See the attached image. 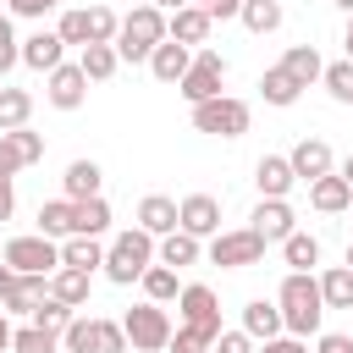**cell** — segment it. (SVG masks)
Listing matches in <instances>:
<instances>
[{"mask_svg":"<svg viewBox=\"0 0 353 353\" xmlns=\"http://www.w3.org/2000/svg\"><path fill=\"white\" fill-rule=\"evenodd\" d=\"M281 265L287 270H314L320 265V237L314 232H287L281 237Z\"/></svg>","mask_w":353,"mask_h":353,"instance_id":"obj_28","label":"cell"},{"mask_svg":"<svg viewBox=\"0 0 353 353\" xmlns=\"http://www.w3.org/2000/svg\"><path fill=\"white\" fill-rule=\"evenodd\" d=\"M210 353H254V336H248L243 325H237V331H226V325H221V336L210 342Z\"/></svg>","mask_w":353,"mask_h":353,"instance_id":"obj_44","label":"cell"},{"mask_svg":"<svg viewBox=\"0 0 353 353\" xmlns=\"http://www.w3.org/2000/svg\"><path fill=\"white\" fill-rule=\"evenodd\" d=\"M347 210H353V204H347Z\"/></svg>","mask_w":353,"mask_h":353,"instance_id":"obj_60","label":"cell"},{"mask_svg":"<svg viewBox=\"0 0 353 353\" xmlns=\"http://www.w3.org/2000/svg\"><path fill=\"white\" fill-rule=\"evenodd\" d=\"M210 28H215V17H210V11L199 6V0L165 17V39H176V44H188V50H199V44L210 39Z\"/></svg>","mask_w":353,"mask_h":353,"instance_id":"obj_15","label":"cell"},{"mask_svg":"<svg viewBox=\"0 0 353 353\" xmlns=\"http://www.w3.org/2000/svg\"><path fill=\"white\" fill-rule=\"evenodd\" d=\"M199 254H204V243H199V237H188L182 226H176V232H165V237H154V259H160V265H171V270L199 265Z\"/></svg>","mask_w":353,"mask_h":353,"instance_id":"obj_21","label":"cell"},{"mask_svg":"<svg viewBox=\"0 0 353 353\" xmlns=\"http://www.w3.org/2000/svg\"><path fill=\"white\" fill-rule=\"evenodd\" d=\"M28 116H33V94L28 88H0V132L28 127Z\"/></svg>","mask_w":353,"mask_h":353,"instance_id":"obj_38","label":"cell"},{"mask_svg":"<svg viewBox=\"0 0 353 353\" xmlns=\"http://www.w3.org/2000/svg\"><path fill=\"white\" fill-rule=\"evenodd\" d=\"M331 6H336V11H353V0H331Z\"/></svg>","mask_w":353,"mask_h":353,"instance_id":"obj_58","label":"cell"},{"mask_svg":"<svg viewBox=\"0 0 353 353\" xmlns=\"http://www.w3.org/2000/svg\"><path fill=\"white\" fill-rule=\"evenodd\" d=\"M243 331H248L254 342H265V336H276V331H281V309H276L270 298H254V303L243 309Z\"/></svg>","mask_w":353,"mask_h":353,"instance_id":"obj_33","label":"cell"},{"mask_svg":"<svg viewBox=\"0 0 353 353\" xmlns=\"http://www.w3.org/2000/svg\"><path fill=\"white\" fill-rule=\"evenodd\" d=\"M55 6H61V0H6V11H11V17H28V22H39V17L55 11Z\"/></svg>","mask_w":353,"mask_h":353,"instance_id":"obj_47","label":"cell"},{"mask_svg":"<svg viewBox=\"0 0 353 353\" xmlns=\"http://www.w3.org/2000/svg\"><path fill=\"white\" fill-rule=\"evenodd\" d=\"M248 226H254L265 243H281L287 232H298V215H292V204H287V199H259V204H254V215H248Z\"/></svg>","mask_w":353,"mask_h":353,"instance_id":"obj_16","label":"cell"},{"mask_svg":"<svg viewBox=\"0 0 353 353\" xmlns=\"http://www.w3.org/2000/svg\"><path fill=\"white\" fill-rule=\"evenodd\" d=\"M276 309H281V331H292V336H320L325 298H320L314 270H287V281H281V292H276Z\"/></svg>","mask_w":353,"mask_h":353,"instance_id":"obj_1","label":"cell"},{"mask_svg":"<svg viewBox=\"0 0 353 353\" xmlns=\"http://www.w3.org/2000/svg\"><path fill=\"white\" fill-rule=\"evenodd\" d=\"M66 353H99V314H72V325L61 331Z\"/></svg>","mask_w":353,"mask_h":353,"instance_id":"obj_35","label":"cell"},{"mask_svg":"<svg viewBox=\"0 0 353 353\" xmlns=\"http://www.w3.org/2000/svg\"><path fill=\"white\" fill-rule=\"evenodd\" d=\"M99 182H105V171H99L94 160H72V165H66V176H61L66 199H94V193H99Z\"/></svg>","mask_w":353,"mask_h":353,"instance_id":"obj_31","label":"cell"},{"mask_svg":"<svg viewBox=\"0 0 353 353\" xmlns=\"http://www.w3.org/2000/svg\"><path fill=\"white\" fill-rule=\"evenodd\" d=\"M287 165H292L298 182H314V176H325V171H336V154H331L325 138H298L292 154H287Z\"/></svg>","mask_w":353,"mask_h":353,"instance_id":"obj_14","label":"cell"},{"mask_svg":"<svg viewBox=\"0 0 353 353\" xmlns=\"http://www.w3.org/2000/svg\"><path fill=\"white\" fill-rule=\"evenodd\" d=\"M237 22L248 28V33H276L281 28V0H243V11H237Z\"/></svg>","mask_w":353,"mask_h":353,"instance_id":"obj_34","label":"cell"},{"mask_svg":"<svg viewBox=\"0 0 353 353\" xmlns=\"http://www.w3.org/2000/svg\"><path fill=\"white\" fill-rule=\"evenodd\" d=\"M44 160V132H33V127H11V132H0V171H28V165H39Z\"/></svg>","mask_w":353,"mask_h":353,"instance_id":"obj_12","label":"cell"},{"mask_svg":"<svg viewBox=\"0 0 353 353\" xmlns=\"http://www.w3.org/2000/svg\"><path fill=\"white\" fill-rule=\"evenodd\" d=\"M221 83H226V55H221V50H193V66L182 72L176 94H182L188 105H199V99H215Z\"/></svg>","mask_w":353,"mask_h":353,"instance_id":"obj_8","label":"cell"},{"mask_svg":"<svg viewBox=\"0 0 353 353\" xmlns=\"http://www.w3.org/2000/svg\"><path fill=\"white\" fill-rule=\"evenodd\" d=\"M44 292H50V276H17V281H11V292L0 298V309L28 320V314H33V303H39Z\"/></svg>","mask_w":353,"mask_h":353,"instance_id":"obj_26","label":"cell"},{"mask_svg":"<svg viewBox=\"0 0 353 353\" xmlns=\"http://www.w3.org/2000/svg\"><path fill=\"white\" fill-rule=\"evenodd\" d=\"M11 353H61V331H44V325H11Z\"/></svg>","mask_w":353,"mask_h":353,"instance_id":"obj_36","label":"cell"},{"mask_svg":"<svg viewBox=\"0 0 353 353\" xmlns=\"http://www.w3.org/2000/svg\"><path fill=\"white\" fill-rule=\"evenodd\" d=\"M259 94H265V105L287 110V105H298V94H303V88H298V83H292V72L276 61V66H265V72H259Z\"/></svg>","mask_w":353,"mask_h":353,"instance_id":"obj_24","label":"cell"},{"mask_svg":"<svg viewBox=\"0 0 353 353\" xmlns=\"http://www.w3.org/2000/svg\"><path fill=\"white\" fill-rule=\"evenodd\" d=\"M336 176H342V182H347V188H353V154H347V160H342V165H336Z\"/></svg>","mask_w":353,"mask_h":353,"instance_id":"obj_57","label":"cell"},{"mask_svg":"<svg viewBox=\"0 0 353 353\" xmlns=\"http://www.w3.org/2000/svg\"><path fill=\"white\" fill-rule=\"evenodd\" d=\"M39 232H44V237H55V243H61V237H72V232H77V204H72L66 193H61V199H50V204H39Z\"/></svg>","mask_w":353,"mask_h":353,"instance_id":"obj_25","label":"cell"},{"mask_svg":"<svg viewBox=\"0 0 353 353\" xmlns=\"http://www.w3.org/2000/svg\"><path fill=\"white\" fill-rule=\"evenodd\" d=\"M309 204H314L320 215H342V210L353 204V188H347L336 171H325V176H314V182H309Z\"/></svg>","mask_w":353,"mask_h":353,"instance_id":"obj_19","label":"cell"},{"mask_svg":"<svg viewBox=\"0 0 353 353\" xmlns=\"http://www.w3.org/2000/svg\"><path fill=\"white\" fill-rule=\"evenodd\" d=\"M121 331H127V347L132 353H165V342H171V314H165V303H132L127 314H121Z\"/></svg>","mask_w":353,"mask_h":353,"instance_id":"obj_5","label":"cell"},{"mask_svg":"<svg viewBox=\"0 0 353 353\" xmlns=\"http://www.w3.org/2000/svg\"><path fill=\"white\" fill-rule=\"evenodd\" d=\"M281 66L292 72V83H298V88L320 83V72H325V61H320V50H314V44H292V50L281 55Z\"/></svg>","mask_w":353,"mask_h":353,"instance_id":"obj_30","label":"cell"},{"mask_svg":"<svg viewBox=\"0 0 353 353\" xmlns=\"http://www.w3.org/2000/svg\"><path fill=\"white\" fill-rule=\"evenodd\" d=\"M199 6H204L215 22H226V17H237V11H243V0H199Z\"/></svg>","mask_w":353,"mask_h":353,"instance_id":"obj_50","label":"cell"},{"mask_svg":"<svg viewBox=\"0 0 353 353\" xmlns=\"http://www.w3.org/2000/svg\"><path fill=\"white\" fill-rule=\"evenodd\" d=\"M342 50H347V61H353V11H347V28H342Z\"/></svg>","mask_w":353,"mask_h":353,"instance_id":"obj_56","label":"cell"},{"mask_svg":"<svg viewBox=\"0 0 353 353\" xmlns=\"http://www.w3.org/2000/svg\"><path fill=\"white\" fill-rule=\"evenodd\" d=\"M116 28H121V17L110 6H88V44H116Z\"/></svg>","mask_w":353,"mask_h":353,"instance_id":"obj_41","label":"cell"},{"mask_svg":"<svg viewBox=\"0 0 353 353\" xmlns=\"http://www.w3.org/2000/svg\"><path fill=\"white\" fill-rule=\"evenodd\" d=\"M160 39H165V11L143 0V6H132V11L121 17V28H116V55L138 66V61H149V50H154Z\"/></svg>","mask_w":353,"mask_h":353,"instance_id":"obj_3","label":"cell"},{"mask_svg":"<svg viewBox=\"0 0 353 353\" xmlns=\"http://www.w3.org/2000/svg\"><path fill=\"white\" fill-rule=\"evenodd\" d=\"M99 353H127V331H121V320H99Z\"/></svg>","mask_w":353,"mask_h":353,"instance_id":"obj_46","label":"cell"},{"mask_svg":"<svg viewBox=\"0 0 353 353\" xmlns=\"http://www.w3.org/2000/svg\"><path fill=\"white\" fill-rule=\"evenodd\" d=\"M138 287H143V298H149V303H171V298L182 292L176 270H171V265H160V259H154V265H149V270L138 276Z\"/></svg>","mask_w":353,"mask_h":353,"instance_id":"obj_32","label":"cell"},{"mask_svg":"<svg viewBox=\"0 0 353 353\" xmlns=\"http://www.w3.org/2000/svg\"><path fill=\"white\" fill-rule=\"evenodd\" d=\"M210 342H215V336H204L199 325H182V320H176V325H171L165 353H210Z\"/></svg>","mask_w":353,"mask_h":353,"instance_id":"obj_42","label":"cell"},{"mask_svg":"<svg viewBox=\"0 0 353 353\" xmlns=\"http://www.w3.org/2000/svg\"><path fill=\"white\" fill-rule=\"evenodd\" d=\"M0 353H11V314L0 309Z\"/></svg>","mask_w":353,"mask_h":353,"instance_id":"obj_52","label":"cell"},{"mask_svg":"<svg viewBox=\"0 0 353 353\" xmlns=\"http://www.w3.org/2000/svg\"><path fill=\"white\" fill-rule=\"evenodd\" d=\"M77 66H83L88 83H110L116 66H121V55H116V44H83L77 50Z\"/></svg>","mask_w":353,"mask_h":353,"instance_id":"obj_27","label":"cell"},{"mask_svg":"<svg viewBox=\"0 0 353 353\" xmlns=\"http://www.w3.org/2000/svg\"><path fill=\"white\" fill-rule=\"evenodd\" d=\"M55 33H61V44H66V50H83V44H88V11H61Z\"/></svg>","mask_w":353,"mask_h":353,"instance_id":"obj_43","label":"cell"},{"mask_svg":"<svg viewBox=\"0 0 353 353\" xmlns=\"http://www.w3.org/2000/svg\"><path fill=\"white\" fill-rule=\"evenodd\" d=\"M17 61L33 66V72H55V66L66 61V44H61L55 28H39V33H28V39L17 44Z\"/></svg>","mask_w":353,"mask_h":353,"instance_id":"obj_13","label":"cell"},{"mask_svg":"<svg viewBox=\"0 0 353 353\" xmlns=\"http://www.w3.org/2000/svg\"><path fill=\"white\" fill-rule=\"evenodd\" d=\"M265 237L254 232V226H237V232H215L210 237V265H221V270H243V265H259L265 259Z\"/></svg>","mask_w":353,"mask_h":353,"instance_id":"obj_7","label":"cell"},{"mask_svg":"<svg viewBox=\"0 0 353 353\" xmlns=\"http://www.w3.org/2000/svg\"><path fill=\"white\" fill-rule=\"evenodd\" d=\"M72 204H77V232H88V237H105V232H110V204H105V193L72 199Z\"/></svg>","mask_w":353,"mask_h":353,"instance_id":"obj_37","label":"cell"},{"mask_svg":"<svg viewBox=\"0 0 353 353\" xmlns=\"http://www.w3.org/2000/svg\"><path fill=\"white\" fill-rule=\"evenodd\" d=\"M17 176L11 171H0V221H11V210H17V188H11Z\"/></svg>","mask_w":353,"mask_h":353,"instance_id":"obj_49","label":"cell"},{"mask_svg":"<svg viewBox=\"0 0 353 353\" xmlns=\"http://www.w3.org/2000/svg\"><path fill=\"white\" fill-rule=\"evenodd\" d=\"M248 121H254L248 99H232V94H215V99L193 105V132H210V138H243Z\"/></svg>","mask_w":353,"mask_h":353,"instance_id":"obj_4","label":"cell"},{"mask_svg":"<svg viewBox=\"0 0 353 353\" xmlns=\"http://www.w3.org/2000/svg\"><path fill=\"white\" fill-rule=\"evenodd\" d=\"M292 165H287V154H259L254 160V188H259V199H287L292 193Z\"/></svg>","mask_w":353,"mask_h":353,"instance_id":"obj_18","label":"cell"},{"mask_svg":"<svg viewBox=\"0 0 353 353\" xmlns=\"http://www.w3.org/2000/svg\"><path fill=\"white\" fill-rule=\"evenodd\" d=\"M72 314H77L72 303H61V298H50V292H44V298L33 303V314H28V320H33V325H44V331H66V325H72Z\"/></svg>","mask_w":353,"mask_h":353,"instance_id":"obj_40","label":"cell"},{"mask_svg":"<svg viewBox=\"0 0 353 353\" xmlns=\"http://www.w3.org/2000/svg\"><path fill=\"white\" fill-rule=\"evenodd\" d=\"M61 265H72V270H99L105 265V243L99 237H88V232H72V237H61Z\"/></svg>","mask_w":353,"mask_h":353,"instance_id":"obj_22","label":"cell"},{"mask_svg":"<svg viewBox=\"0 0 353 353\" xmlns=\"http://www.w3.org/2000/svg\"><path fill=\"white\" fill-rule=\"evenodd\" d=\"M320 83H325V94H331L336 105H353V61H347V55H342V61H325Z\"/></svg>","mask_w":353,"mask_h":353,"instance_id":"obj_39","label":"cell"},{"mask_svg":"<svg viewBox=\"0 0 353 353\" xmlns=\"http://www.w3.org/2000/svg\"><path fill=\"white\" fill-rule=\"evenodd\" d=\"M0 44H17V33H11V11H0Z\"/></svg>","mask_w":353,"mask_h":353,"instance_id":"obj_54","label":"cell"},{"mask_svg":"<svg viewBox=\"0 0 353 353\" xmlns=\"http://www.w3.org/2000/svg\"><path fill=\"white\" fill-rule=\"evenodd\" d=\"M44 99H50L55 110H77V105L88 99V77H83V66H77V61H61L55 72H44Z\"/></svg>","mask_w":353,"mask_h":353,"instance_id":"obj_11","label":"cell"},{"mask_svg":"<svg viewBox=\"0 0 353 353\" xmlns=\"http://www.w3.org/2000/svg\"><path fill=\"white\" fill-rule=\"evenodd\" d=\"M314 353H353V336H342V331H320V336H314Z\"/></svg>","mask_w":353,"mask_h":353,"instance_id":"obj_48","label":"cell"},{"mask_svg":"<svg viewBox=\"0 0 353 353\" xmlns=\"http://www.w3.org/2000/svg\"><path fill=\"white\" fill-rule=\"evenodd\" d=\"M143 66L154 72V83H171V88H176V83H182V72L193 66V50H188V44H176V39H160V44L149 50V61H143Z\"/></svg>","mask_w":353,"mask_h":353,"instance_id":"obj_17","label":"cell"},{"mask_svg":"<svg viewBox=\"0 0 353 353\" xmlns=\"http://www.w3.org/2000/svg\"><path fill=\"white\" fill-rule=\"evenodd\" d=\"M254 353H309V342H303V336H292V331H276V336L254 342Z\"/></svg>","mask_w":353,"mask_h":353,"instance_id":"obj_45","label":"cell"},{"mask_svg":"<svg viewBox=\"0 0 353 353\" xmlns=\"http://www.w3.org/2000/svg\"><path fill=\"white\" fill-rule=\"evenodd\" d=\"M176 226H182L188 237L210 243V237L221 232V199H215V193H188V199L176 204Z\"/></svg>","mask_w":353,"mask_h":353,"instance_id":"obj_10","label":"cell"},{"mask_svg":"<svg viewBox=\"0 0 353 353\" xmlns=\"http://www.w3.org/2000/svg\"><path fill=\"white\" fill-rule=\"evenodd\" d=\"M0 259H6L17 276H50V270L61 265V243L44 237V232H28V237H11V243L0 248Z\"/></svg>","mask_w":353,"mask_h":353,"instance_id":"obj_6","label":"cell"},{"mask_svg":"<svg viewBox=\"0 0 353 353\" xmlns=\"http://www.w3.org/2000/svg\"><path fill=\"white\" fill-rule=\"evenodd\" d=\"M88 287H94L88 270H72V265H55V270H50V298H61V303H72V309L88 303Z\"/></svg>","mask_w":353,"mask_h":353,"instance_id":"obj_23","label":"cell"},{"mask_svg":"<svg viewBox=\"0 0 353 353\" xmlns=\"http://www.w3.org/2000/svg\"><path fill=\"white\" fill-rule=\"evenodd\" d=\"M17 44H22V39H17ZM17 44H0V77L17 66Z\"/></svg>","mask_w":353,"mask_h":353,"instance_id":"obj_51","label":"cell"},{"mask_svg":"<svg viewBox=\"0 0 353 353\" xmlns=\"http://www.w3.org/2000/svg\"><path fill=\"white\" fill-rule=\"evenodd\" d=\"M314 281H320L325 309H353V270H347V265H325Z\"/></svg>","mask_w":353,"mask_h":353,"instance_id":"obj_29","label":"cell"},{"mask_svg":"<svg viewBox=\"0 0 353 353\" xmlns=\"http://www.w3.org/2000/svg\"><path fill=\"white\" fill-rule=\"evenodd\" d=\"M149 6H160V11L171 17V11H182V6H193V0H149Z\"/></svg>","mask_w":353,"mask_h":353,"instance_id":"obj_55","label":"cell"},{"mask_svg":"<svg viewBox=\"0 0 353 353\" xmlns=\"http://www.w3.org/2000/svg\"><path fill=\"white\" fill-rule=\"evenodd\" d=\"M154 265V237L143 232V226H127V232H116L110 243H105V281H116V287H132L143 270Z\"/></svg>","mask_w":353,"mask_h":353,"instance_id":"obj_2","label":"cell"},{"mask_svg":"<svg viewBox=\"0 0 353 353\" xmlns=\"http://www.w3.org/2000/svg\"><path fill=\"white\" fill-rule=\"evenodd\" d=\"M347 270H353V243H347Z\"/></svg>","mask_w":353,"mask_h":353,"instance_id":"obj_59","label":"cell"},{"mask_svg":"<svg viewBox=\"0 0 353 353\" xmlns=\"http://www.w3.org/2000/svg\"><path fill=\"white\" fill-rule=\"evenodd\" d=\"M138 226H143L149 237L176 232V199H165V193H143V199H138Z\"/></svg>","mask_w":353,"mask_h":353,"instance_id":"obj_20","label":"cell"},{"mask_svg":"<svg viewBox=\"0 0 353 353\" xmlns=\"http://www.w3.org/2000/svg\"><path fill=\"white\" fill-rule=\"evenodd\" d=\"M11 281H17V270H11V265H6V259H0V298H6V292H11Z\"/></svg>","mask_w":353,"mask_h":353,"instance_id":"obj_53","label":"cell"},{"mask_svg":"<svg viewBox=\"0 0 353 353\" xmlns=\"http://www.w3.org/2000/svg\"><path fill=\"white\" fill-rule=\"evenodd\" d=\"M176 314H182V325H199L204 336H221V298L204 281H188L176 292Z\"/></svg>","mask_w":353,"mask_h":353,"instance_id":"obj_9","label":"cell"}]
</instances>
